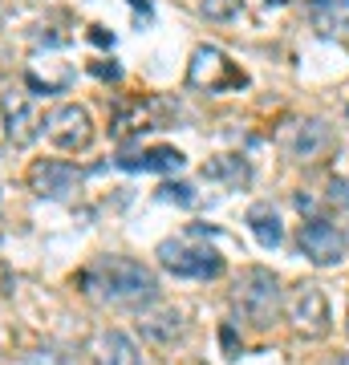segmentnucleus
<instances>
[{
  "label": "nucleus",
  "instance_id": "1",
  "mask_svg": "<svg viewBox=\"0 0 349 365\" xmlns=\"http://www.w3.org/2000/svg\"><path fill=\"white\" fill-rule=\"evenodd\" d=\"M81 284L93 300H106V304H138V300L155 297L158 280L146 264L130 260V256H102L81 272Z\"/></svg>",
  "mask_w": 349,
  "mask_h": 365
},
{
  "label": "nucleus",
  "instance_id": "2",
  "mask_svg": "<svg viewBox=\"0 0 349 365\" xmlns=\"http://www.w3.org/2000/svg\"><path fill=\"white\" fill-rule=\"evenodd\" d=\"M232 309L248 329H272L276 317L285 309V292L280 280L268 268H244L232 288Z\"/></svg>",
  "mask_w": 349,
  "mask_h": 365
},
{
  "label": "nucleus",
  "instance_id": "3",
  "mask_svg": "<svg viewBox=\"0 0 349 365\" xmlns=\"http://www.w3.org/2000/svg\"><path fill=\"white\" fill-rule=\"evenodd\" d=\"M158 264L171 276H187V280H216L223 276V256L216 248H199V244H183V240H167L158 248Z\"/></svg>",
  "mask_w": 349,
  "mask_h": 365
},
{
  "label": "nucleus",
  "instance_id": "4",
  "mask_svg": "<svg viewBox=\"0 0 349 365\" xmlns=\"http://www.w3.org/2000/svg\"><path fill=\"white\" fill-rule=\"evenodd\" d=\"M187 81L195 90H207V93H223V90H244L248 86V73L236 69L228 57H223L216 45H199L191 57V69H187Z\"/></svg>",
  "mask_w": 349,
  "mask_h": 365
},
{
  "label": "nucleus",
  "instance_id": "5",
  "mask_svg": "<svg viewBox=\"0 0 349 365\" xmlns=\"http://www.w3.org/2000/svg\"><path fill=\"white\" fill-rule=\"evenodd\" d=\"M45 138H49L57 150H69V155H78L86 146L93 143V118L86 106H57L49 118H45Z\"/></svg>",
  "mask_w": 349,
  "mask_h": 365
},
{
  "label": "nucleus",
  "instance_id": "6",
  "mask_svg": "<svg viewBox=\"0 0 349 365\" xmlns=\"http://www.w3.org/2000/svg\"><path fill=\"white\" fill-rule=\"evenodd\" d=\"M288 317H293V325L297 333L305 337H325L329 333V300L317 284H300L288 300Z\"/></svg>",
  "mask_w": 349,
  "mask_h": 365
},
{
  "label": "nucleus",
  "instance_id": "7",
  "mask_svg": "<svg viewBox=\"0 0 349 365\" xmlns=\"http://www.w3.org/2000/svg\"><path fill=\"white\" fill-rule=\"evenodd\" d=\"M300 252H305L317 268H333V264L345 260V235L337 232L333 223L309 220L300 227Z\"/></svg>",
  "mask_w": 349,
  "mask_h": 365
},
{
  "label": "nucleus",
  "instance_id": "8",
  "mask_svg": "<svg viewBox=\"0 0 349 365\" xmlns=\"http://www.w3.org/2000/svg\"><path fill=\"white\" fill-rule=\"evenodd\" d=\"M29 182H33V191L45 199H69L74 191H78V167L74 163H61V158H45V163H37V167L29 170Z\"/></svg>",
  "mask_w": 349,
  "mask_h": 365
},
{
  "label": "nucleus",
  "instance_id": "9",
  "mask_svg": "<svg viewBox=\"0 0 349 365\" xmlns=\"http://www.w3.org/2000/svg\"><path fill=\"white\" fill-rule=\"evenodd\" d=\"M285 146H288V155H293V158L313 163V158H321L325 150L333 146V126L321 122V118H305V122H297V126L288 130Z\"/></svg>",
  "mask_w": 349,
  "mask_h": 365
},
{
  "label": "nucleus",
  "instance_id": "10",
  "mask_svg": "<svg viewBox=\"0 0 349 365\" xmlns=\"http://www.w3.org/2000/svg\"><path fill=\"white\" fill-rule=\"evenodd\" d=\"M183 150L175 146H146L138 155H122L118 158V167L122 170H151V175H171V170H183Z\"/></svg>",
  "mask_w": 349,
  "mask_h": 365
},
{
  "label": "nucleus",
  "instance_id": "11",
  "mask_svg": "<svg viewBox=\"0 0 349 365\" xmlns=\"http://www.w3.org/2000/svg\"><path fill=\"white\" fill-rule=\"evenodd\" d=\"M93 365H143V353H138V345H134L130 333L110 329V333L98 341V357H93Z\"/></svg>",
  "mask_w": 349,
  "mask_h": 365
},
{
  "label": "nucleus",
  "instance_id": "12",
  "mask_svg": "<svg viewBox=\"0 0 349 365\" xmlns=\"http://www.w3.org/2000/svg\"><path fill=\"white\" fill-rule=\"evenodd\" d=\"M248 227H252V235H256V244L264 252L280 248V240H285V223H280V215H276L272 203H256V207H248Z\"/></svg>",
  "mask_w": 349,
  "mask_h": 365
},
{
  "label": "nucleus",
  "instance_id": "13",
  "mask_svg": "<svg viewBox=\"0 0 349 365\" xmlns=\"http://www.w3.org/2000/svg\"><path fill=\"white\" fill-rule=\"evenodd\" d=\"M203 179L207 182H223V187L240 191V187L252 182V167H248V158H240V155H216L203 167Z\"/></svg>",
  "mask_w": 349,
  "mask_h": 365
},
{
  "label": "nucleus",
  "instance_id": "14",
  "mask_svg": "<svg viewBox=\"0 0 349 365\" xmlns=\"http://www.w3.org/2000/svg\"><path fill=\"white\" fill-rule=\"evenodd\" d=\"M313 29L321 37H349V0H317L313 4Z\"/></svg>",
  "mask_w": 349,
  "mask_h": 365
},
{
  "label": "nucleus",
  "instance_id": "15",
  "mask_svg": "<svg viewBox=\"0 0 349 365\" xmlns=\"http://www.w3.org/2000/svg\"><path fill=\"white\" fill-rule=\"evenodd\" d=\"M179 321L183 317L179 313H158V317H151V321H146V333H151V337H158V341H171V337H179Z\"/></svg>",
  "mask_w": 349,
  "mask_h": 365
},
{
  "label": "nucleus",
  "instance_id": "16",
  "mask_svg": "<svg viewBox=\"0 0 349 365\" xmlns=\"http://www.w3.org/2000/svg\"><path fill=\"white\" fill-rule=\"evenodd\" d=\"M158 199L163 203H179V207H195V191L187 182H163L158 187Z\"/></svg>",
  "mask_w": 349,
  "mask_h": 365
},
{
  "label": "nucleus",
  "instance_id": "17",
  "mask_svg": "<svg viewBox=\"0 0 349 365\" xmlns=\"http://www.w3.org/2000/svg\"><path fill=\"white\" fill-rule=\"evenodd\" d=\"M199 9H203V16H211V21H228V16H236L240 0H199Z\"/></svg>",
  "mask_w": 349,
  "mask_h": 365
},
{
  "label": "nucleus",
  "instance_id": "18",
  "mask_svg": "<svg viewBox=\"0 0 349 365\" xmlns=\"http://www.w3.org/2000/svg\"><path fill=\"white\" fill-rule=\"evenodd\" d=\"M220 341H223V353H228V357H240V345H236V329L232 325L220 329Z\"/></svg>",
  "mask_w": 349,
  "mask_h": 365
},
{
  "label": "nucleus",
  "instance_id": "19",
  "mask_svg": "<svg viewBox=\"0 0 349 365\" xmlns=\"http://www.w3.org/2000/svg\"><path fill=\"white\" fill-rule=\"evenodd\" d=\"M329 199H333V203H341V207H349V187L341 179H333V182H329Z\"/></svg>",
  "mask_w": 349,
  "mask_h": 365
},
{
  "label": "nucleus",
  "instance_id": "20",
  "mask_svg": "<svg viewBox=\"0 0 349 365\" xmlns=\"http://www.w3.org/2000/svg\"><path fill=\"white\" fill-rule=\"evenodd\" d=\"M93 73H98V78H110V81L122 78V69H118V66H93Z\"/></svg>",
  "mask_w": 349,
  "mask_h": 365
},
{
  "label": "nucleus",
  "instance_id": "21",
  "mask_svg": "<svg viewBox=\"0 0 349 365\" xmlns=\"http://www.w3.org/2000/svg\"><path fill=\"white\" fill-rule=\"evenodd\" d=\"M325 365H349V353H341V357H333V361H325Z\"/></svg>",
  "mask_w": 349,
  "mask_h": 365
}]
</instances>
